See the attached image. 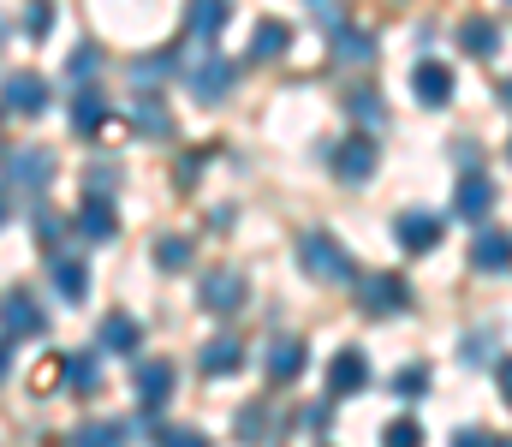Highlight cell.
I'll use <instances>...</instances> for the list:
<instances>
[{
    "mask_svg": "<svg viewBox=\"0 0 512 447\" xmlns=\"http://www.w3.org/2000/svg\"><path fill=\"white\" fill-rule=\"evenodd\" d=\"M197 304L215 310V316H233L239 304H251V281H245L239 269H209V275L197 281Z\"/></svg>",
    "mask_w": 512,
    "mask_h": 447,
    "instance_id": "2",
    "label": "cell"
},
{
    "mask_svg": "<svg viewBox=\"0 0 512 447\" xmlns=\"http://www.w3.org/2000/svg\"><path fill=\"white\" fill-rule=\"evenodd\" d=\"M393 239H399L411 257H423V251L441 245V215H435V209H405V215H393Z\"/></svg>",
    "mask_w": 512,
    "mask_h": 447,
    "instance_id": "4",
    "label": "cell"
},
{
    "mask_svg": "<svg viewBox=\"0 0 512 447\" xmlns=\"http://www.w3.org/2000/svg\"><path fill=\"white\" fill-rule=\"evenodd\" d=\"M96 340H102V352H137L143 346V322L126 316V310H108L102 328H96Z\"/></svg>",
    "mask_w": 512,
    "mask_h": 447,
    "instance_id": "15",
    "label": "cell"
},
{
    "mask_svg": "<svg viewBox=\"0 0 512 447\" xmlns=\"http://www.w3.org/2000/svg\"><path fill=\"white\" fill-rule=\"evenodd\" d=\"M358 304L370 316H387V310H405L411 304V287L393 275V269H376V275H358Z\"/></svg>",
    "mask_w": 512,
    "mask_h": 447,
    "instance_id": "3",
    "label": "cell"
},
{
    "mask_svg": "<svg viewBox=\"0 0 512 447\" xmlns=\"http://www.w3.org/2000/svg\"><path fill=\"white\" fill-rule=\"evenodd\" d=\"M60 233H66V227H60V221H54V215H48V209H42V215H36V239H42V245H54V239H60Z\"/></svg>",
    "mask_w": 512,
    "mask_h": 447,
    "instance_id": "37",
    "label": "cell"
},
{
    "mask_svg": "<svg viewBox=\"0 0 512 447\" xmlns=\"http://www.w3.org/2000/svg\"><path fill=\"white\" fill-rule=\"evenodd\" d=\"M239 364H245V346H239L233 334H221V340H209V346L197 352V370H203V376H233Z\"/></svg>",
    "mask_w": 512,
    "mask_h": 447,
    "instance_id": "18",
    "label": "cell"
},
{
    "mask_svg": "<svg viewBox=\"0 0 512 447\" xmlns=\"http://www.w3.org/2000/svg\"><path fill=\"white\" fill-rule=\"evenodd\" d=\"M459 48L477 54V60H489V54L501 48V24H495V18H465V24H459Z\"/></svg>",
    "mask_w": 512,
    "mask_h": 447,
    "instance_id": "20",
    "label": "cell"
},
{
    "mask_svg": "<svg viewBox=\"0 0 512 447\" xmlns=\"http://www.w3.org/2000/svg\"><path fill=\"white\" fill-rule=\"evenodd\" d=\"M185 30H191L197 42H215V36L227 30V0H191V18H185Z\"/></svg>",
    "mask_w": 512,
    "mask_h": 447,
    "instance_id": "21",
    "label": "cell"
},
{
    "mask_svg": "<svg viewBox=\"0 0 512 447\" xmlns=\"http://www.w3.org/2000/svg\"><path fill=\"white\" fill-rule=\"evenodd\" d=\"M66 72H72V78H78V84H90V78H96V48H90V42H84V48H78V54H72V66H66Z\"/></svg>",
    "mask_w": 512,
    "mask_h": 447,
    "instance_id": "36",
    "label": "cell"
},
{
    "mask_svg": "<svg viewBox=\"0 0 512 447\" xmlns=\"http://www.w3.org/2000/svg\"><path fill=\"white\" fill-rule=\"evenodd\" d=\"M453 447H507V442H501V436H477V430H459V436H453Z\"/></svg>",
    "mask_w": 512,
    "mask_h": 447,
    "instance_id": "38",
    "label": "cell"
},
{
    "mask_svg": "<svg viewBox=\"0 0 512 447\" xmlns=\"http://www.w3.org/2000/svg\"><path fill=\"white\" fill-rule=\"evenodd\" d=\"M66 447H126V424H108V418H90V424H78Z\"/></svg>",
    "mask_w": 512,
    "mask_h": 447,
    "instance_id": "24",
    "label": "cell"
},
{
    "mask_svg": "<svg viewBox=\"0 0 512 447\" xmlns=\"http://www.w3.org/2000/svg\"><path fill=\"white\" fill-rule=\"evenodd\" d=\"M60 382H72L78 394H96L102 370H96V358H90V352H78V358H60Z\"/></svg>",
    "mask_w": 512,
    "mask_h": 447,
    "instance_id": "27",
    "label": "cell"
},
{
    "mask_svg": "<svg viewBox=\"0 0 512 447\" xmlns=\"http://www.w3.org/2000/svg\"><path fill=\"white\" fill-rule=\"evenodd\" d=\"M24 30H30V36L42 42V36L54 30V0H30V24H24Z\"/></svg>",
    "mask_w": 512,
    "mask_h": 447,
    "instance_id": "34",
    "label": "cell"
},
{
    "mask_svg": "<svg viewBox=\"0 0 512 447\" xmlns=\"http://www.w3.org/2000/svg\"><path fill=\"white\" fill-rule=\"evenodd\" d=\"M48 96H54L48 78H36V72H12L6 90H0V108H6V114H42Z\"/></svg>",
    "mask_w": 512,
    "mask_h": 447,
    "instance_id": "5",
    "label": "cell"
},
{
    "mask_svg": "<svg viewBox=\"0 0 512 447\" xmlns=\"http://www.w3.org/2000/svg\"><path fill=\"white\" fill-rule=\"evenodd\" d=\"M108 114H114V108H108V96H102V90H84V96L72 102V126H78L84 138H96V132L108 126Z\"/></svg>",
    "mask_w": 512,
    "mask_h": 447,
    "instance_id": "22",
    "label": "cell"
},
{
    "mask_svg": "<svg viewBox=\"0 0 512 447\" xmlns=\"http://www.w3.org/2000/svg\"><path fill=\"white\" fill-rule=\"evenodd\" d=\"M334 54L352 60V66H370V60H376V36L358 30V24H346V30H334Z\"/></svg>",
    "mask_w": 512,
    "mask_h": 447,
    "instance_id": "25",
    "label": "cell"
},
{
    "mask_svg": "<svg viewBox=\"0 0 512 447\" xmlns=\"http://www.w3.org/2000/svg\"><path fill=\"white\" fill-rule=\"evenodd\" d=\"M364 382H370V358H364L358 346H346V352L334 358V370H328V388H334V394H358Z\"/></svg>",
    "mask_w": 512,
    "mask_h": 447,
    "instance_id": "19",
    "label": "cell"
},
{
    "mask_svg": "<svg viewBox=\"0 0 512 447\" xmlns=\"http://www.w3.org/2000/svg\"><path fill=\"white\" fill-rule=\"evenodd\" d=\"M334 173L346 185H364L376 173V138H346V144L334 149Z\"/></svg>",
    "mask_w": 512,
    "mask_h": 447,
    "instance_id": "10",
    "label": "cell"
},
{
    "mask_svg": "<svg viewBox=\"0 0 512 447\" xmlns=\"http://www.w3.org/2000/svg\"><path fill=\"white\" fill-rule=\"evenodd\" d=\"M131 126H137L143 138H173V114H167V102H149V96L131 102Z\"/></svg>",
    "mask_w": 512,
    "mask_h": 447,
    "instance_id": "23",
    "label": "cell"
},
{
    "mask_svg": "<svg viewBox=\"0 0 512 447\" xmlns=\"http://www.w3.org/2000/svg\"><path fill=\"white\" fill-rule=\"evenodd\" d=\"M411 90H417V102H423V108H441V102L453 96V72H447L441 60H417V72H411Z\"/></svg>",
    "mask_w": 512,
    "mask_h": 447,
    "instance_id": "12",
    "label": "cell"
},
{
    "mask_svg": "<svg viewBox=\"0 0 512 447\" xmlns=\"http://www.w3.org/2000/svg\"><path fill=\"white\" fill-rule=\"evenodd\" d=\"M382 447H423V424L417 418H393L382 430Z\"/></svg>",
    "mask_w": 512,
    "mask_h": 447,
    "instance_id": "32",
    "label": "cell"
},
{
    "mask_svg": "<svg viewBox=\"0 0 512 447\" xmlns=\"http://www.w3.org/2000/svg\"><path fill=\"white\" fill-rule=\"evenodd\" d=\"M233 430H239L245 442H256V447H262V442H268V406H262V400H256V406H245Z\"/></svg>",
    "mask_w": 512,
    "mask_h": 447,
    "instance_id": "31",
    "label": "cell"
},
{
    "mask_svg": "<svg viewBox=\"0 0 512 447\" xmlns=\"http://www.w3.org/2000/svg\"><path fill=\"white\" fill-rule=\"evenodd\" d=\"M0 322H6V334H12V340H30V334H42V322H48V316L36 310V298H30V293H12L6 304H0Z\"/></svg>",
    "mask_w": 512,
    "mask_h": 447,
    "instance_id": "16",
    "label": "cell"
},
{
    "mask_svg": "<svg viewBox=\"0 0 512 447\" xmlns=\"http://www.w3.org/2000/svg\"><path fill=\"white\" fill-rule=\"evenodd\" d=\"M137 400H143V412L155 418L167 400H173V364L167 358H155V364H137Z\"/></svg>",
    "mask_w": 512,
    "mask_h": 447,
    "instance_id": "9",
    "label": "cell"
},
{
    "mask_svg": "<svg viewBox=\"0 0 512 447\" xmlns=\"http://www.w3.org/2000/svg\"><path fill=\"white\" fill-rule=\"evenodd\" d=\"M495 179L489 173H465L459 179V191H453V215H465V221H489V209H495Z\"/></svg>",
    "mask_w": 512,
    "mask_h": 447,
    "instance_id": "7",
    "label": "cell"
},
{
    "mask_svg": "<svg viewBox=\"0 0 512 447\" xmlns=\"http://www.w3.org/2000/svg\"><path fill=\"white\" fill-rule=\"evenodd\" d=\"M0 376H6V346H0Z\"/></svg>",
    "mask_w": 512,
    "mask_h": 447,
    "instance_id": "40",
    "label": "cell"
},
{
    "mask_svg": "<svg viewBox=\"0 0 512 447\" xmlns=\"http://www.w3.org/2000/svg\"><path fill=\"white\" fill-rule=\"evenodd\" d=\"M304 364H310V346H304V340H292V334H286V340H274V346H268V382H298V376H304Z\"/></svg>",
    "mask_w": 512,
    "mask_h": 447,
    "instance_id": "13",
    "label": "cell"
},
{
    "mask_svg": "<svg viewBox=\"0 0 512 447\" xmlns=\"http://www.w3.org/2000/svg\"><path fill=\"white\" fill-rule=\"evenodd\" d=\"M173 72V54H143L137 66H131V78H137V90H149V84H161Z\"/></svg>",
    "mask_w": 512,
    "mask_h": 447,
    "instance_id": "30",
    "label": "cell"
},
{
    "mask_svg": "<svg viewBox=\"0 0 512 447\" xmlns=\"http://www.w3.org/2000/svg\"><path fill=\"white\" fill-rule=\"evenodd\" d=\"M471 263H477L483 275H501V269H507V233H501V227H495V233H483V239H477V251H471Z\"/></svg>",
    "mask_w": 512,
    "mask_h": 447,
    "instance_id": "26",
    "label": "cell"
},
{
    "mask_svg": "<svg viewBox=\"0 0 512 447\" xmlns=\"http://www.w3.org/2000/svg\"><path fill=\"white\" fill-rule=\"evenodd\" d=\"M298 263L316 275V281H358V269H352V257H346V245L334 239V233H304L298 239Z\"/></svg>",
    "mask_w": 512,
    "mask_h": 447,
    "instance_id": "1",
    "label": "cell"
},
{
    "mask_svg": "<svg viewBox=\"0 0 512 447\" xmlns=\"http://www.w3.org/2000/svg\"><path fill=\"white\" fill-rule=\"evenodd\" d=\"M78 233H84L90 245H108V239L120 233V215H114V203H102V197H84V209H78Z\"/></svg>",
    "mask_w": 512,
    "mask_h": 447,
    "instance_id": "17",
    "label": "cell"
},
{
    "mask_svg": "<svg viewBox=\"0 0 512 447\" xmlns=\"http://www.w3.org/2000/svg\"><path fill=\"white\" fill-rule=\"evenodd\" d=\"M48 281H54V293L66 298V304H84V293H90V269L72 251H54L48 257Z\"/></svg>",
    "mask_w": 512,
    "mask_h": 447,
    "instance_id": "8",
    "label": "cell"
},
{
    "mask_svg": "<svg viewBox=\"0 0 512 447\" xmlns=\"http://www.w3.org/2000/svg\"><path fill=\"white\" fill-rule=\"evenodd\" d=\"M155 263H161L167 275H179V269L191 263V239H185V233H167V239H155Z\"/></svg>",
    "mask_w": 512,
    "mask_h": 447,
    "instance_id": "28",
    "label": "cell"
},
{
    "mask_svg": "<svg viewBox=\"0 0 512 447\" xmlns=\"http://www.w3.org/2000/svg\"><path fill=\"white\" fill-rule=\"evenodd\" d=\"M316 24H328V30H340V0H316Z\"/></svg>",
    "mask_w": 512,
    "mask_h": 447,
    "instance_id": "39",
    "label": "cell"
},
{
    "mask_svg": "<svg viewBox=\"0 0 512 447\" xmlns=\"http://www.w3.org/2000/svg\"><path fill=\"white\" fill-rule=\"evenodd\" d=\"M346 108H352V120H358L364 132H376V126L387 120V114H382V96H376V90H352V96H346Z\"/></svg>",
    "mask_w": 512,
    "mask_h": 447,
    "instance_id": "29",
    "label": "cell"
},
{
    "mask_svg": "<svg viewBox=\"0 0 512 447\" xmlns=\"http://www.w3.org/2000/svg\"><path fill=\"white\" fill-rule=\"evenodd\" d=\"M423 388H429V370L423 364H411V370L393 376V394H423Z\"/></svg>",
    "mask_w": 512,
    "mask_h": 447,
    "instance_id": "35",
    "label": "cell"
},
{
    "mask_svg": "<svg viewBox=\"0 0 512 447\" xmlns=\"http://www.w3.org/2000/svg\"><path fill=\"white\" fill-rule=\"evenodd\" d=\"M233 78H239L233 60H203V66L191 72V96H197V102H221V96L233 90Z\"/></svg>",
    "mask_w": 512,
    "mask_h": 447,
    "instance_id": "11",
    "label": "cell"
},
{
    "mask_svg": "<svg viewBox=\"0 0 512 447\" xmlns=\"http://www.w3.org/2000/svg\"><path fill=\"white\" fill-rule=\"evenodd\" d=\"M54 179V155L48 149H18L12 161H6V185L12 191H42Z\"/></svg>",
    "mask_w": 512,
    "mask_h": 447,
    "instance_id": "6",
    "label": "cell"
},
{
    "mask_svg": "<svg viewBox=\"0 0 512 447\" xmlns=\"http://www.w3.org/2000/svg\"><path fill=\"white\" fill-rule=\"evenodd\" d=\"M0 221H6V191H0Z\"/></svg>",
    "mask_w": 512,
    "mask_h": 447,
    "instance_id": "41",
    "label": "cell"
},
{
    "mask_svg": "<svg viewBox=\"0 0 512 447\" xmlns=\"http://www.w3.org/2000/svg\"><path fill=\"white\" fill-rule=\"evenodd\" d=\"M286 42H292V30L280 24V18H262L251 30V42H245V66H262V60H280L286 54Z\"/></svg>",
    "mask_w": 512,
    "mask_h": 447,
    "instance_id": "14",
    "label": "cell"
},
{
    "mask_svg": "<svg viewBox=\"0 0 512 447\" xmlns=\"http://www.w3.org/2000/svg\"><path fill=\"white\" fill-rule=\"evenodd\" d=\"M155 447H215L203 430H155Z\"/></svg>",
    "mask_w": 512,
    "mask_h": 447,
    "instance_id": "33",
    "label": "cell"
}]
</instances>
